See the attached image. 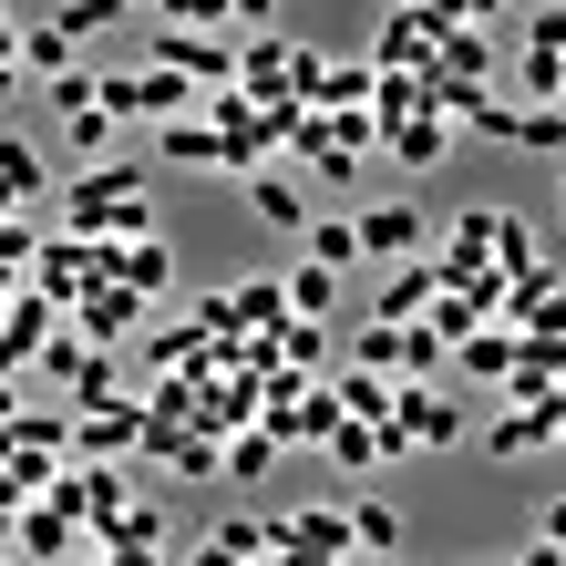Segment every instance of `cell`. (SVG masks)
Masks as SVG:
<instances>
[{
    "label": "cell",
    "instance_id": "6da1fadb",
    "mask_svg": "<svg viewBox=\"0 0 566 566\" xmlns=\"http://www.w3.org/2000/svg\"><path fill=\"white\" fill-rule=\"evenodd\" d=\"M62 217H73V238H93V248H124V238H145V165L135 155H114V165H83L73 176V196H62Z\"/></svg>",
    "mask_w": 566,
    "mask_h": 566
},
{
    "label": "cell",
    "instance_id": "7a4b0ae2",
    "mask_svg": "<svg viewBox=\"0 0 566 566\" xmlns=\"http://www.w3.org/2000/svg\"><path fill=\"white\" fill-rule=\"evenodd\" d=\"M73 453H83V463H145V402L73 412Z\"/></svg>",
    "mask_w": 566,
    "mask_h": 566
},
{
    "label": "cell",
    "instance_id": "3957f363",
    "mask_svg": "<svg viewBox=\"0 0 566 566\" xmlns=\"http://www.w3.org/2000/svg\"><path fill=\"white\" fill-rule=\"evenodd\" d=\"M350 227H360V258H391V269H412V258L432 248V217L412 207V196H402V207H360Z\"/></svg>",
    "mask_w": 566,
    "mask_h": 566
},
{
    "label": "cell",
    "instance_id": "277c9868",
    "mask_svg": "<svg viewBox=\"0 0 566 566\" xmlns=\"http://www.w3.org/2000/svg\"><path fill=\"white\" fill-rule=\"evenodd\" d=\"M279 556H289V566H340V556H360V546H350V515H340V505L279 515Z\"/></svg>",
    "mask_w": 566,
    "mask_h": 566
},
{
    "label": "cell",
    "instance_id": "5b68a950",
    "mask_svg": "<svg viewBox=\"0 0 566 566\" xmlns=\"http://www.w3.org/2000/svg\"><path fill=\"white\" fill-rule=\"evenodd\" d=\"M381 432H391L402 453H412V443H432V453H443V443H463V402H443V391H402Z\"/></svg>",
    "mask_w": 566,
    "mask_h": 566
},
{
    "label": "cell",
    "instance_id": "8992f818",
    "mask_svg": "<svg viewBox=\"0 0 566 566\" xmlns=\"http://www.w3.org/2000/svg\"><path fill=\"white\" fill-rule=\"evenodd\" d=\"M145 310H155V298H135V289H124V279H104V289H93V298H73V329H83V340H93V350H114V340H124V329H135Z\"/></svg>",
    "mask_w": 566,
    "mask_h": 566
},
{
    "label": "cell",
    "instance_id": "52a82bcc",
    "mask_svg": "<svg viewBox=\"0 0 566 566\" xmlns=\"http://www.w3.org/2000/svg\"><path fill=\"white\" fill-rule=\"evenodd\" d=\"M432 298H443V269H432V258H412V269H391V289L371 298V319H381V329H422Z\"/></svg>",
    "mask_w": 566,
    "mask_h": 566
},
{
    "label": "cell",
    "instance_id": "ba28073f",
    "mask_svg": "<svg viewBox=\"0 0 566 566\" xmlns=\"http://www.w3.org/2000/svg\"><path fill=\"white\" fill-rule=\"evenodd\" d=\"M381 155L402 165V176H432V165L453 155V124H443V114H402V124L381 135Z\"/></svg>",
    "mask_w": 566,
    "mask_h": 566
},
{
    "label": "cell",
    "instance_id": "9c48e42d",
    "mask_svg": "<svg viewBox=\"0 0 566 566\" xmlns=\"http://www.w3.org/2000/svg\"><path fill=\"white\" fill-rule=\"evenodd\" d=\"M494 217H505V207H463L432 269H443V279H484V258H494Z\"/></svg>",
    "mask_w": 566,
    "mask_h": 566
},
{
    "label": "cell",
    "instance_id": "30bf717a",
    "mask_svg": "<svg viewBox=\"0 0 566 566\" xmlns=\"http://www.w3.org/2000/svg\"><path fill=\"white\" fill-rule=\"evenodd\" d=\"M11 546H21V556H62V566L83 556V536H73V515H62V505H21V515H11Z\"/></svg>",
    "mask_w": 566,
    "mask_h": 566
},
{
    "label": "cell",
    "instance_id": "8fae6325",
    "mask_svg": "<svg viewBox=\"0 0 566 566\" xmlns=\"http://www.w3.org/2000/svg\"><path fill=\"white\" fill-rule=\"evenodd\" d=\"M114 279L135 289V298H165V289H176V248H165V238H124L114 248Z\"/></svg>",
    "mask_w": 566,
    "mask_h": 566
},
{
    "label": "cell",
    "instance_id": "7c38bea8",
    "mask_svg": "<svg viewBox=\"0 0 566 566\" xmlns=\"http://www.w3.org/2000/svg\"><path fill=\"white\" fill-rule=\"evenodd\" d=\"M329 402H340V422H391V402H402V381H371V371H340V381H329Z\"/></svg>",
    "mask_w": 566,
    "mask_h": 566
},
{
    "label": "cell",
    "instance_id": "4fadbf2b",
    "mask_svg": "<svg viewBox=\"0 0 566 566\" xmlns=\"http://www.w3.org/2000/svg\"><path fill=\"white\" fill-rule=\"evenodd\" d=\"M145 350H155V371H217V340H207L196 319H165Z\"/></svg>",
    "mask_w": 566,
    "mask_h": 566
},
{
    "label": "cell",
    "instance_id": "5bb4252c",
    "mask_svg": "<svg viewBox=\"0 0 566 566\" xmlns=\"http://www.w3.org/2000/svg\"><path fill=\"white\" fill-rule=\"evenodd\" d=\"M319 443H329V463H340V474H371V463L402 453V443H391V432H371V422H329Z\"/></svg>",
    "mask_w": 566,
    "mask_h": 566
},
{
    "label": "cell",
    "instance_id": "9a60e30c",
    "mask_svg": "<svg viewBox=\"0 0 566 566\" xmlns=\"http://www.w3.org/2000/svg\"><path fill=\"white\" fill-rule=\"evenodd\" d=\"M11 52H21V73H42V83L73 73V42H62V21H52V11H42V21H21V42H11Z\"/></svg>",
    "mask_w": 566,
    "mask_h": 566
},
{
    "label": "cell",
    "instance_id": "2e32d148",
    "mask_svg": "<svg viewBox=\"0 0 566 566\" xmlns=\"http://www.w3.org/2000/svg\"><path fill=\"white\" fill-rule=\"evenodd\" d=\"M248 217H258V227H298V238H310V207H298V186L279 176V165H269V176H248Z\"/></svg>",
    "mask_w": 566,
    "mask_h": 566
},
{
    "label": "cell",
    "instance_id": "e0dca14e",
    "mask_svg": "<svg viewBox=\"0 0 566 566\" xmlns=\"http://www.w3.org/2000/svg\"><path fill=\"white\" fill-rule=\"evenodd\" d=\"M31 196H42V155H31L21 135H0V217H21Z\"/></svg>",
    "mask_w": 566,
    "mask_h": 566
},
{
    "label": "cell",
    "instance_id": "ac0fdd59",
    "mask_svg": "<svg viewBox=\"0 0 566 566\" xmlns=\"http://www.w3.org/2000/svg\"><path fill=\"white\" fill-rule=\"evenodd\" d=\"M269 463H279V443H269L258 422H248V432H227V443H217V474H227V484H258Z\"/></svg>",
    "mask_w": 566,
    "mask_h": 566
},
{
    "label": "cell",
    "instance_id": "d6986e66",
    "mask_svg": "<svg viewBox=\"0 0 566 566\" xmlns=\"http://www.w3.org/2000/svg\"><path fill=\"white\" fill-rule=\"evenodd\" d=\"M453 360H463L474 381H494V391H505V381H515V329H474V340H463Z\"/></svg>",
    "mask_w": 566,
    "mask_h": 566
},
{
    "label": "cell",
    "instance_id": "ffe728a7",
    "mask_svg": "<svg viewBox=\"0 0 566 566\" xmlns=\"http://www.w3.org/2000/svg\"><path fill=\"white\" fill-rule=\"evenodd\" d=\"M350 258H360V227H350V217H319V227H310V269H329V279H340Z\"/></svg>",
    "mask_w": 566,
    "mask_h": 566
},
{
    "label": "cell",
    "instance_id": "44dd1931",
    "mask_svg": "<svg viewBox=\"0 0 566 566\" xmlns=\"http://www.w3.org/2000/svg\"><path fill=\"white\" fill-rule=\"evenodd\" d=\"M155 145H165V165H217V124H207V114H186V124H165Z\"/></svg>",
    "mask_w": 566,
    "mask_h": 566
},
{
    "label": "cell",
    "instance_id": "7402d4cb",
    "mask_svg": "<svg viewBox=\"0 0 566 566\" xmlns=\"http://www.w3.org/2000/svg\"><path fill=\"white\" fill-rule=\"evenodd\" d=\"M93 104H104V73H93V62H73V73L52 83V114H62V124H83Z\"/></svg>",
    "mask_w": 566,
    "mask_h": 566
},
{
    "label": "cell",
    "instance_id": "603a6c76",
    "mask_svg": "<svg viewBox=\"0 0 566 566\" xmlns=\"http://www.w3.org/2000/svg\"><path fill=\"white\" fill-rule=\"evenodd\" d=\"M114 381H124V371H114V350H83V371H73V402H83V412H104V402H124Z\"/></svg>",
    "mask_w": 566,
    "mask_h": 566
},
{
    "label": "cell",
    "instance_id": "cb8c5ba5",
    "mask_svg": "<svg viewBox=\"0 0 566 566\" xmlns=\"http://www.w3.org/2000/svg\"><path fill=\"white\" fill-rule=\"evenodd\" d=\"M350 546L360 556H391V546H402V515H391V505H350Z\"/></svg>",
    "mask_w": 566,
    "mask_h": 566
},
{
    "label": "cell",
    "instance_id": "d4e9b609",
    "mask_svg": "<svg viewBox=\"0 0 566 566\" xmlns=\"http://www.w3.org/2000/svg\"><path fill=\"white\" fill-rule=\"evenodd\" d=\"M289 319H329V269H289Z\"/></svg>",
    "mask_w": 566,
    "mask_h": 566
},
{
    "label": "cell",
    "instance_id": "484cf974",
    "mask_svg": "<svg viewBox=\"0 0 566 566\" xmlns=\"http://www.w3.org/2000/svg\"><path fill=\"white\" fill-rule=\"evenodd\" d=\"M536 443H546L536 402H525V412H494V453H536Z\"/></svg>",
    "mask_w": 566,
    "mask_h": 566
},
{
    "label": "cell",
    "instance_id": "4316f807",
    "mask_svg": "<svg viewBox=\"0 0 566 566\" xmlns=\"http://www.w3.org/2000/svg\"><path fill=\"white\" fill-rule=\"evenodd\" d=\"M52 21H62V42H73V52H83V42H93V31H114V0H73V11H52Z\"/></svg>",
    "mask_w": 566,
    "mask_h": 566
},
{
    "label": "cell",
    "instance_id": "83f0119b",
    "mask_svg": "<svg viewBox=\"0 0 566 566\" xmlns=\"http://www.w3.org/2000/svg\"><path fill=\"white\" fill-rule=\"evenodd\" d=\"M83 350H93L83 329H52V340H42V371H52V381H73V371H83Z\"/></svg>",
    "mask_w": 566,
    "mask_h": 566
},
{
    "label": "cell",
    "instance_id": "f1b7e54d",
    "mask_svg": "<svg viewBox=\"0 0 566 566\" xmlns=\"http://www.w3.org/2000/svg\"><path fill=\"white\" fill-rule=\"evenodd\" d=\"M536 422H546V443H566V391H546V402H536Z\"/></svg>",
    "mask_w": 566,
    "mask_h": 566
},
{
    "label": "cell",
    "instance_id": "f546056e",
    "mask_svg": "<svg viewBox=\"0 0 566 566\" xmlns=\"http://www.w3.org/2000/svg\"><path fill=\"white\" fill-rule=\"evenodd\" d=\"M11 42H21V31H11ZM11 42H0V104H11V83H21V52Z\"/></svg>",
    "mask_w": 566,
    "mask_h": 566
},
{
    "label": "cell",
    "instance_id": "4dcf8cb0",
    "mask_svg": "<svg viewBox=\"0 0 566 566\" xmlns=\"http://www.w3.org/2000/svg\"><path fill=\"white\" fill-rule=\"evenodd\" d=\"M11 432H21V391L0 381V443H11Z\"/></svg>",
    "mask_w": 566,
    "mask_h": 566
},
{
    "label": "cell",
    "instance_id": "1f68e13d",
    "mask_svg": "<svg viewBox=\"0 0 566 566\" xmlns=\"http://www.w3.org/2000/svg\"><path fill=\"white\" fill-rule=\"evenodd\" d=\"M546 546L566 556V494H556V505H546Z\"/></svg>",
    "mask_w": 566,
    "mask_h": 566
},
{
    "label": "cell",
    "instance_id": "d6a6232c",
    "mask_svg": "<svg viewBox=\"0 0 566 566\" xmlns=\"http://www.w3.org/2000/svg\"><path fill=\"white\" fill-rule=\"evenodd\" d=\"M515 566H566V556H556V546H525V556H515Z\"/></svg>",
    "mask_w": 566,
    "mask_h": 566
},
{
    "label": "cell",
    "instance_id": "836d02e7",
    "mask_svg": "<svg viewBox=\"0 0 566 566\" xmlns=\"http://www.w3.org/2000/svg\"><path fill=\"white\" fill-rule=\"evenodd\" d=\"M0 566H11V505H0Z\"/></svg>",
    "mask_w": 566,
    "mask_h": 566
},
{
    "label": "cell",
    "instance_id": "e575fe53",
    "mask_svg": "<svg viewBox=\"0 0 566 566\" xmlns=\"http://www.w3.org/2000/svg\"><path fill=\"white\" fill-rule=\"evenodd\" d=\"M73 566H114V556H104V546H83V556H73Z\"/></svg>",
    "mask_w": 566,
    "mask_h": 566
},
{
    "label": "cell",
    "instance_id": "d590c367",
    "mask_svg": "<svg viewBox=\"0 0 566 566\" xmlns=\"http://www.w3.org/2000/svg\"><path fill=\"white\" fill-rule=\"evenodd\" d=\"M556 217H566V186H556Z\"/></svg>",
    "mask_w": 566,
    "mask_h": 566
}]
</instances>
